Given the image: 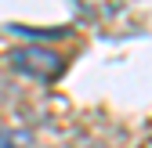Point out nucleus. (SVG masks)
Here are the masks:
<instances>
[{
  "instance_id": "obj_1",
  "label": "nucleus",
  "mask_w": 152,
  "mask_h": 148,
  "mask_svg": "<svg viewBox=\"0 0 152 148\" xmlns=\"http://www.w3.org/2000/svg\"><path fill=\"white\" fill-rule=\"evenodd\" d=\"M7 62H11V69L18 72V76L44 80V83L58 80L62 72H65V58H62V54H54L51 47H44V44H26V47H15V51L7 54Z\"/></svg>"
},
{
  "instance_id": "obj_2",
  "label": "nucleus",
  "mask_w": 152,
  "mask_h": 148,
  "mask_svg": "<svg viewBox=\"0 0 152 148\" xmlns=\"http://www.w3.org/2000/svg\"><path fill=\"white\" fill-rule=\"evenodd\" d=\"M0 148H33V134L18 126H0Z\"/></svg>"
}]
</instances>
